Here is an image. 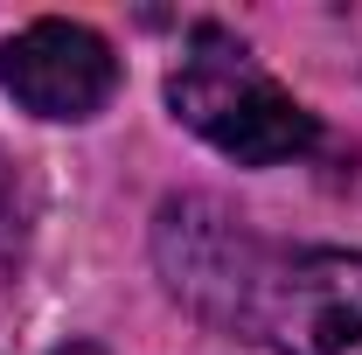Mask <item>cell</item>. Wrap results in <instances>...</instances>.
I'll list each match as a JSON object with an SVG mask.
<instances>
[{"mask_svg":"<svg viewBox=\"0 0 362 355\" xmlns=\"http://www.w3.org/2000/svg\"><path fill=\"white\" fill-rule=\"evenodd\" d=\"M168 105L188 133H202L216 153H230L237 168H279V161H307L320 153V119L272 77L230 28L202 21L181 63L168 70Z\"/></svg>","mask_w":362,"mask_h":355,"instance_id":"obj_1","label":"cell"},{"mask_svg":"<svg viewBox=\"0 0 362 355\" xmlns=\"http://www.w3.org/2000/svg\"><path fill=\"white\" fill-rule=\"evenodd\" d=\"M160 272L175 300L223 327H258V293H265V258L244 237V223L223 216L216 202H168L160 209Z\"/></svg>","mask_w":362,"mask_h":355,"instance_id":"obj_2","label":"cell"},{"mask_svg":"<svg viewBox=\"0 0 362 355\" xmlns=\"http://www.w3.org/2000/svg\"><path fill=\"white\" fill-rule=\"evenodd\" d=\"M0 91L56 126L98 119L119 91V56L84 21H28L21 35L0 42Z\"/></svg>","mask_w":362,"mask_h":355,"instance_id":"obj_3","label":"cell"},{"mask_svg":"<svg viewBox=\"0 0 362 355\" xmlns=\"http://www.w3.org/2000/svg\"><path fill=\"white\" fill-rule=\"evenodd\" d=\"M258 334L279 355H362V251H300L272 265Z\"/></svg>","mask_w":362,"mask_h":355,"instance_id":"obj_4","label":"cell"},{"mask_svg":"<svg viewBox=\"0 0 362 355\" xmlns=\"http://www.w3.org/2000/svg\"><path fill=\"white\" fill-rule=\"evenodd\" d=\"M56 355H105L98 342H70V349H56Z\"/></svg>","mask_w":362,"mask_h":355,"instance_id":"obj_5","label":"cell"}]
</instances>
